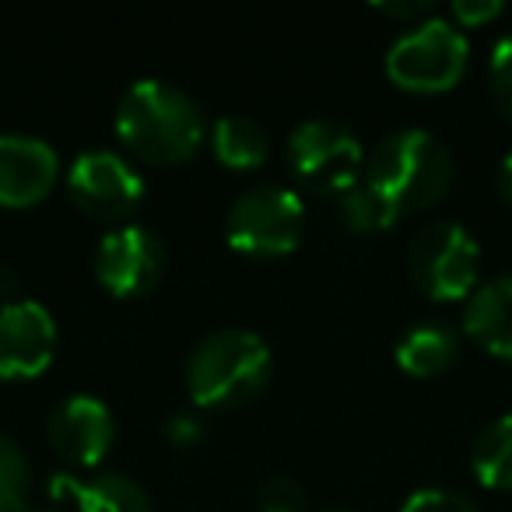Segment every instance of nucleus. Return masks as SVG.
<instances>
[{
	"instance_id": "nucleus-1",
	"label": "nucleus",
	"mask_w": 512,
	"mask_h": 512,
	"mask_svg": "<svg viewBox=\"0 0 512 512\" xmlns=\"http://www.w3.org/2000/svg\"><path fill=\"white\" fill-rule=\"evenodd\" d=\"M116 137L141 162L179 165L204 141V113L172 81L141 78L116 102Z\"/></svg>"
},
{
	"instance_id": "nucleus-2",
	"label": "nucleus",
	"mask_w": 512,
	"mask_h": 512,
	"mask_svg": "<svg viewBox=\"0 0 512 512\" xmlns=\"http://www.w3.org/2000/svg\"><path fill=\"white\" fill-rule=\"evenodd\" d=\"M274 355L249 327L211 330L186 358V390L204 411H235L256 400L271 383Z\"/></svg>"
},
{
	"instance_id": "nucleus-3",
	"label": "nucleus",
	"mask_w": 512,
	"mask_h": 512,
	"mask_svg": "<svg viewBox=\"0 0 512 512\" xmlns=\"http://www.w3.org/2000/svg\"><path fill=\"white\" fill-rule=\"evenodd\" d=\"M453 151L425 127H400L369 151L365 183L400 214L439 204L453 186Z\"/></svg>"
},
{
	"instance_id": "nucleus-4",
	"label": "nucleus",
	"mask_w": 512,
	"mask_h": 512,
	"mask_svg": "<svg viewBox=\"0 0 512 512\" xmlns=\"http://www.w3.org/2000/svg\"><path fill=\"white\" fill-rule=\"evenodd\" d=\"M306 232V204L295 190L278 183H256L228 204L225 239L235 253L274 260L299 249Z\"/></svg>"
},
{
	"instance_id": "nucleus-5",
	"label": "nucleus",
	"mask_w": 512,
	"mask_h": 512,
	"mask_svg": "<svg viewBox=\"0 0 512 512\" xmlns=\"http://www.w3.org/2000/svg\"><path fill=\"white\" fill-rule=\"evenodd\" d=\"M470 46L453 18H425L404 29L386 50V78L404 92H449L467 71Z\"/></svg>"
},
{
	"instance_id": "nucleus-6",
	"label": "nucleus",
	"mask_w": 512,
	"mask_h": 512,
	"mask_svg": "<svg viewBox=\"0 0 512 512\" xmlns=\"http://www.w3.org/2000/svg\"><path fill=\"white\" fill-rule=\"evenodd\" d=\"M407 271L428 299H470L481 278V246L460 221H432L411 239Z\"/></svg>"
},
{
	"instance_id": "nucleus-7",
	"label": "nucleus",
	"mask_w": 512,
	"mask_h": 512,
	"mask_svg": "<svg viewBox=\"0 0 512 512\" xmlns=\"http://www.w3.org/2000/svg\"><path fill=\"white\" fill-rule=\"evenodd\" d=\"M285 155L299 183H306L309 190L334 193V197L358 183V169L365 162L362 141L344 123L323 120V116L302 120L288 134Z\"/></svg>"
},
{
	"instance_id": "nucleus-8",
	"label": "nucleus",
	"mask_w": 512,
	"mask_h": 512,
	"mask_svg": "<svg viewBox=\"0 0 512 512\" xmlns=\"http://www.w3.org/2000/svg\"><path fill=\"white\" fill-rule=\"evenodd\" d=\"M67 193L92 218L123 221L141 207L144 176L120 151L92 148L81 151L67 169Z\"/></svg>"
},
{
	"instance_id": "nucleus-9",
	"label": "nucleus",
	"mask_w": 512,
	"mask_h": 512,
	"mask_svg": "<svg viewBox=\"0 0 512 512\" xmlns=\"http://www.w3.org/2000/svg\"><path fill=\"white\" fill-rule=\"evenodd\" d=\"M165 264H169V256H165L162 239L151 228L116 225L95 246L92 271L109 295L137 299V295H148L162 281Z\"/></svg>"
},
{
	"instance_id": "nucleus-10",
	"label": "nucleus",
	"mask_w": 512,
	"mask_h": 512,
	"mask_svg": "<svg viewBox=\"0 0 512 512\" xmlns=\"http://www.w3.org/2000/svg\"><path fill=\"white\" fill-rule=\"evenodd\" d=\"M46 439L53 453L71 467H95L116 442V418L106 400L92 393H71L46 418Z\"/></svg>"
},
{
	"instance_id": "nucleus-11",
	"label": "nucleus",
	"mask_w": 512,
	"mask_h": 512,
	"mask_svg": "<svg viewBox=\"0 0 512 512\" xmlns=\"http://www.w3.org/2000/svg\"><path fill=\"white\" fill-rule=\"evenodd\" d=\"M57 320L36 299L0 306V379H36L57 355Z\"/></svg>"
},
{
	"instance_id": "nucleus-12",
	"label": "nucleus",
	"mask_w": 512,
	"mask_h": 512,
	"mask_svg": "<svg viewBox=\"0 0 512 512\" xmlns=\"http://www.w3.org/2000/svg\"><path fill=\"white\" fill-rule=\"evenodd\" d=\"M60 155L32 134H0V207H32L53 190Z\"/></svg>"
},
{
	"instance_id": "nucleus-13",
	"label": "nucleus",
	"mask_w": 512,
	"mask_h": 512,
	"mask_svg": "<svg viewBox=\"0 0 512 512\" xmlns=\"http://www.w3.org/2000/svg\"><path fill=\"white\" fill-rule=\"evenodd\" d=\"M463 330L484 351L512 362V274L484 281L463 302Z\"/></svg>"
},
{
	"instance_id": "nucleus-14",
	"label": "nucleus",
	"mask_w": 512,
	"mask_h": 512,
	"mask_svg": "<svg viewBox=\"0 0 512 512\" xmlns=\"http://www.w3.org/2000/svg\"><path fill=\"white\" fill-rule=\"evenodd\" d=\"M53 498H74L78 512H151L148 491L130 474H95L88 481H78L74 474H53L50 481Z\"/></svg>"
},
{
	"instance_id": "nucleus-15",
	"label": "nucleus",
	"mask_w": 512,
	"mask_h": 512,
	"mask_svg": "<svg viewBox=\"0 0 512 512\" xmlns=\"http://www.w3.org/2000/svg\"><path fill=\"white\" fill-rule=\"evenodd\" d=\"M460 355V337L449 323L442 320H421L414 327L404 330V337L393 348V358H397L400 372L414 379H432L442 376L449 365Z\"/></svg>"
},
{
	"instance_id": "nucleus-16",
	"label": "nucleus",
	"mask_w": 512,
	"mask_h": 512,
	"mask_svg": "<svg viewBox=\"0 0 512 512\" xmlns=\"http://www.w3.org/2000/svg\"><path fill=\"white\" fill-rule=\"evenodd\" d=\"M211 148L221 165L246 172V169H256V165H264L267 151H271V137H267L264 123H256L253 116L228 113L214 123Z\"/></svg>"
},
{
	"instance_id": "nucleus-17",
	"label": "nucleus",
	"mask_w": 512,
	"mask_h": 512,
	"mask_svg": "<svg viewBox=\"0 0 512 512\" xmlns=\"http://www.w3.org/2000/svg\"><path fill=\"white\" fill-rule=\"evenodd\" d=\"M470 470L484 488L512 491V414L488 421L470 446Z\"/></svg>"
},
{
	"instance_id": "nucleus-18",
	"label": "nucleus",
	"mask_w": 512,
	"mask_h": 512,
	"mask_svg": "<svg viewBox=\"0 0 512 512\" xmlns=\"http://www.w3.org/2000/svg\"><path fill=\"white\" fill-rule=\"evenodd\" d=\"M337 214H341L344 228L358 235L386 232L390 225H397V211L369 183H362V179L337 193Z\"/></svg>"
},
{
	"instance_id": "nucleus-19",
	"label": "nucleus",
	"mask_w": 512,
	"mask_h": 512,
	"mask_svg": "<svg viewBox=\"0 0 512 512\" xmlns=\"http://www.w3.org/2000/svg\"><path fill=\"white\" fill-rule=\"evenodd\" d=\"M32 467L25 449L0 432V512H22L29 505Z\"/></svg>"
},
{
	"instance_id": "nucleus-20",
	"label": "nucleus",
	"mask_w": 512,
	"mask_h": 512,
	"mask_svg": "<svg viewBox=\"0 0 512 512\" xmlns=\"http://www.w3.org/2000/svg\"><path fill=\"white\" fill-rule=\"evenodd\" d=\"M256 509L260 512H309V491L295 477L274 474L256 488Z\"/></svg>"
},
{
	"instance_id": "nucleus-21",
	"label": "nucleus",
	"mask_w": 512,
	"mask_h": 512,
	"mask_svg": "<svg viewBox=\"0 0 512 512\" xmlns=\"http://www.w3.org/2000/svg\"><path fill=\"white\" fill-rule=\"evenodd\" d=\"M400 512H481L467 495L449 488H418L404 498Z\"/></svg>"
},
{
	"instance_id": "nucleus-22",
	"label": "nucleus",
	"mask_w": 512,
	"mask_h": 512,
	"mask_svg": "<svg viewBox=\"0 0 512 512\" xmlns=\"http://www.w3.org/2000/svg\"><path fill=\"white\" fill-rule=\"evenodd\" d=\"M488 78H491V95H495L498 109L512 120V32H505L495 43Z\"/></svg>"
},
{
	"instance_id": "nucleus-23",
	"label": "nucleus",
	"mask_w": 512,
	"mask_h": 512,
	"mask_svg": "<svg viewBox=\"0 0 512 512\" xmlns=\"http://www.w3.org/2000/svg\"><path fill=\"white\" fill-rule=\"evenodd\" d=\"M502 15V4L498 0H456L449 8V18H453L460 29H477V25H488Z\"/></svg>"
},
{
	"instance_id": "nucleus-24",
	"label": "nucleus",
	"mask_w": 512,
	"mask_h": 512,
	"mask_svg": "<svg viewBox=\"0 0 512 512\" xmlns=\"http://www.w3.org/2000/svg\"><path fill=\"white\" fill-rule=\"evenodd\" d=\"M165 439L172 442V446L179 449H190L193 442L204 439V425H200L197 414L183 411V414H172L169 421H165Z\"/></svg>"
},
{
	"instance_id": "nucleus-25",
	"label": "nucleus",
	"mask_w": 512,
	"mask_h": 512,
	"mask_svg": "<svg viewBox=\"0 0 512 512\" xmlns=\"http://www.w3.org/2000/svg\"><path fill=\"white\" fill-rule=\"evenodd\" d=\"M379 15L386 18H397V22H425V18H432V0H397V4H376Z\"/></svg>"
},
{
	"instance_id": "nucleus-26",
	"label": "nucleus",
	"mask_w": 512,
	"mask_h": 512,
	"mask_svg": "<svg viewBox=\"0 0 512 512\" xmlns=\"http://www.w3.org/2000/svg\"><path fill=\"white\" fill-rule=\"evenodd\" d=\"M18 292H22V274L11 264H0V306L18 302Z\"/></svg>"
},
{
	"instance_id": "nucleus-27",
	"label": "nucleus",
	"mask_w": 512,
	"mask_h": 512,
	"mask_svg": "<svg viewBox=\"0 0 512 512\" xmlns=\"http://www.w3.org/2000/svg\"><path fill=\"white\" fill-rule=\"evenodd\" d=\"M498 193H502L505 204H512V148L498 162Z\"/></svg>"
},
{
	"instance_id": "nucleus-28",
	"label": "nucleus",
	"mask_w": 512,
	"mask_h": 512,
	"mask_svg": "<svg viewBox=\"0 0 512 512\" xmlns=\"http://www.w3.org/2000/svg\"><path fill=\"white\" fill-rule=\"evenodd\" d=\"M22 512H64V509H57V505H25Z\"/></svg>"
},
{
	"instance_id": "nucleus-29",
	"label": "nucleus",
	"mask_w": 512,
	"mask_h": 512,
	"mask_svg": "<svg viewBox=\"0 0 512 512\" xmlns=\"http://www.w3.org/2000/svg\"><path fill=\"white\" fill-rule=\"evenodd\" d=\"M323 512H355V509H323Z\"/></svg>"
}]
</instances>
